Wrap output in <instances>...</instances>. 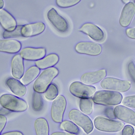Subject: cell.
<instances>
[{"label":"cell","mask_w":135,"mask_h":135,"mask_svg":"<svg viewBox=\"0 0 135 135\" xmlns=\"http://www.w3.org/2000/svg\"><path fill=\"white\" fill-rule=\"evenodd\" d=\"M70 93L75 97L82 98H89L94 94L96 88L94 86L85 84L79 81H75L70 84Z\"/></svg>","instance_id":"obj_7"},{"label":"cell","mask_w":135,"mask_h":135,"mask_svg":"<svg viewBox=\"0 0 135 135\" xmlns=\"http://www.w3.org/2000/svg\"><path fill=\"white\" fill-rule=\"evenodd\" d=\"M115 117L124 122L135 126V112L122 105L117 106L114 109Z\"/></svg>","instance_id":"obj_13"},{"label":"cell","mask_w":135,"mask_h":135,"mask_svg":"<svg viewBox=\"0 0 135 135\" xmlns=\"http://www.w3.org/2000/svg\"><path fill=\"white\" fill-rule=\"evenodd\" d=\"M47 19L56 30L61 33L67 32L69 25L67 20L54 8L50 9L47 13Z\"/></svg>","instance_id":"obj_9"},{"label":"cell","mask_w":135,"mask_h":135,"mask_svg":"<svg viewBox=\"0 0 135 135\" xmlns=\"http://www.w3.org/2000/svg\"><path fill=\"white\" fill-rule=\"evenodd\" d=\"M23 25H18L16 29L14 31L12 32L4 31L2 33V37L4 39H8L11 38L18 37H22L21 34V29Z\"/></svg>","instance_id":"obj_28"},{"label":"cell","mask_w":135,"mask_h":135,"mask_svg":"<svg viewBox=\"0 0 135 135\" xmlns=\"http://www.w3.org/2000/svg\"><path fill=\"white\" fill-rule=\"evenodd\" d=\"M127 70L131 79L135 83V65L133 61H131L128 63Z\"/></svg>","instance_id":"obj_31"},{"label":"cell","mask_w":135,"mask_h":135,"mask_svg":"<svg viewBox=\"0 0 135 135\" xmlns=\"http://www.w3.org/2000/svg\"><path fill=\"white\" fill-rule=\"evenodd\" d=\"M95 127L98 130L107 132H119L123 128L124 123L102 117H97L94 120Z\"/></svg>","instance_id":"obj_4"},{"label":"cell","mask_w":135,"mask_h":135,"mask_svg":"<svg viewBox=\"0 0 135 135\" xmlns=\"http://www.w3.org/2000/svg\"><path fill=\"white\" fill-rule=\"evenodd\" d=\"M105 115L107 117L111 119H114L116 118L115 114L114 113V109L112 108H107L105 109Z\"/></svg>","instance_id":"obj_33"},{"label":"cell","mask_w":135,"mask_h":135,"mask_svg":"<svg viewBox=\"0 0 135 135\" xmlns=\"http://www.w3.org/2000/svg\"><path fill=\"white\" fill-rule=\"evenodd\" d=\"M24 63L23 58L20 54L15 55L11 61L12 74L14 78L21 79L24 74Z\"/></svg>","instance_id":"obj_18"},{"label":"cell","mask_w":135,"mask_h":135,"mask_svg":"<svg viewBox=\"0 0 135 135\" xmlns=\"http://www.w3.org/2000/svg\"><path fill=\"white\" fill-rule=\"evenodd\" d=\"M46 26L42 22L23 25L21 29V34L23 37H31L41 34L44 32Z\"/></svg>","instance_id":"obj_14"},{"label":"cell","mask_w":135,"mask_h":135,"mask_svg":"<svg viewBox=\"0 0 135 135\" xmlns=\"http://www.w3.org/2000/svg\"><path fill=\"white\" fill-rule=\"evenodd\" d=\"M100 84L103 89L118 92H126L131 88V83L129 81L113 77L105 78Z\"/></svg>","instance_id":"obj_6"},{"label":"cell","mask_w":135,"mask_h":135,"mask_svg":"<svg viewBox=\"0 0 135 135\" xmlns=\"http://www.w3.org/2000/svg\"><path fill=\"white\" fill-rule=\"evenodd\" d=\"M79 31L97 41H102L105 38V35L103 31L98 26L90 23L84 24Z\"/></svg>","instance_id":"obj_11"},{"label":"cell","mask_w":135,"mask_h":135,"mask_svg":"<svg viewBox=\"0 0 135 135\" xmlns=\"http://www.w3.org/2000/svg\"><path fill=\"white\" fill-rule=\"evenodd\" d=\"M80 1V0H57L56 4L59 7L67 8L76 5Z\"/></svg>","instance_id":"obj_29"},{"label":"cell","mask_w":135,"mask_h":135,"mask_svg":"<svg viewBox=\"0 0 135 135\" xmlns=\"http://www.w3.org/2000/svg\"><path fill=\"white\" fill-rule=\"evenodd\" d=\"M0 104L3 107L12 112H24L28 108V105L25 100L10 94L1 95Z\"/></svg>","instance_id":"obj_3"},{"label":"cell","mask_w":135,"mask_h":135,"mask_svg":"<svg viewBox=\"0 0 135 135\" xmlns=\"http://www.w3.org/2000/svg\"><path fill=\"white\" fill-rule=\"evenodd\" d=\"M59 61V57L55 53L50 54L42 59L35 62V64L40 69H45L54 67Z\"/></svg>","instance_id":"obj_21"},{"label":"cell","mask_w":135,"mask_h":135,"mask_svg":"<svg viewBox=\"0 0 135 135\" xmlns=\"http://www.w3.org/2000/svg\"><path fill=\"white\" fill-rule=\"evenodd\" d=\"M79 107L83 113L86 115H90L93 112V100L90 98L80 99Z\"/></svg>","instance_id":"obj_24"},{"label":"cell","mask_w":135,"mask_h":135,"mask_svg":"<svg viewBox=\"0 0 135 135\" xmlns=\"http://www.w3.org/2000/svg\"><path fill=\"white\" fill-rule=\"evenodd\" d=\"M0 22L3 29L8 32L14 31L18 26L15 18L4 9H0Z\"/></svg>","instance_id":"obj_16"},{"label":"cell","mask_w":135,"mask_h":135,"mask_svg":"<svg viewBox=\"0 0 135 135\" xmlns=\"http://www.w3.org/2000/svg\"><path fill=\"white\" fill-rule=\"evenodd\" d=\"M34 128L37 135H49V124L44 118H39L35 120Z\"/></svg>","instance_id":"obj_23"},{"label":"cell","mask_w":135,"mask_h":135,"mask_svg":"<svg viewBox=\"0 0 135 135\" xmlns=\"http://www.w3.org/2000/svg\"><path fill=\"white\" fill-rule=\"evenodd\" d=\"M122 95L117 91L110 90H100L95 93L92 98L93 102L103 105H117L122 102Z\"/></svg>","instance_id":"obj_2"},{"label":"cell","mask_w":135,"mask_h":135,"mask_svg":"<svg viewBox=\"0 0 135 135\" xmlns=\"http://www.w3.org/2000/svg\"><path fill=\"white\" fill-rule=\"evenodd\" d=\"M40 69L36 66L29 68L24 73L21 79V82L25 86H27L33 81L39 75Z\"/></svg>","instance_id":"obj_22"},{"label":"cell","mask_w":135,"mask_h":135,"mask_svg":"<svg viewBox=\"0 0 135 135\" xmlns=\"http://www.w3.org/2000/svg\"><path fill=\"white\" fill-rule=\"evenodd\" d=\"M22 49L21 42L17 40L4 39L0 41V51L8 54L18 52Z\"/></svg>","instance_id":"obj_19"},{"label":"cell","mask_w":135,"mask_h":135,"mask_svg":"<svg viewBox=\"0 0 135 135\" xmlns=\"http://www.w3.org/2000/svg\"><path fill=\"white\" fill-rule=\"evenodd\" d=\"M135 15V4L133 2H129L125 4L122 11L119 19V23L122 27L128 26Z\"/></svg>","instance_id":"obj_15"},{"label":"cell","mask_w":135,"mask_h":135,"mask_svg":"<svg viewBox=\"0 0 135 135\" xmlns=\"http://www.w3.org/2000/svg\"><path fill=\"white\" fill-rule=\"evenodd\" d=\"M11 112L10 110H8L7 109H5V108H4V107L1 108V110H0V113H1V114L4 115V116L8 115V114H9L11 113Z\"/></svg>","instance_id":"obj_37"},{"label":"cell","mask_w":135,"mask_h":135,"mask_svg":"<svg viewBox=\"0 0 135 135\" xmlns=\"http://www.w3.org/2000/svg\"><path fill=\"white\" fill-rule=\"evenodd\" d=\"M106 76V70L102 69L95 71L84 73L81 76L80 80L85 84L91 85L98 83L104 79Z\"/></svg>","instance_id":"obj_17"},{"label":"cell","mask_w":135,"mask_h":135,"mask_svg":"<svg viewBox=\"0 0 135 135\" xmlns=\"http://www.w3.org/2000/svg\"><path fill=\"white\" fill-rule=\"evenodd\" d=\"M60 128L61 130L73 134H77L79 132L78 126L73 122L68 120L62 121L60 123Z\"/></svg>","instance_id":"obj_25"},{"label":"cell","mask_w":135,"mask_h":135,"mask_svg":"<svg viewBox=\"0 0 135 135\" xmlns=\"http://www.w3.org/2000/svg\"><path fill=\"white\" fill-rule=\"evenodd\" d=\"M75 49L78 53L91 56H98L102 51L101 45L91 42H79L76 45Z\"/></svg>","instance_id":"obj_10"},{"label":"cell","mask_w":135,"mask_h":135,"mask_svg":"<svg viewBox=\"0 0 135 135\" xmlns=\"http://www.w3.org/2000/svg\"></svg>","instance_id":"obj_40"},{"label":"cell","mask_w":135,"mask_h":135,"mask_svg":"<svg viewBox=\"0 0 135 135\" xmlns=\"http://www.w3.org/2000/svg\"><path fill=\"white\" fill-rule=\"evenodd\" d=\"M134 133V128L132 126L127 125L123 128L121 135H133Z\"/></svg>","instance_id":"obj_32"},{"label":"cell","mask_w":135,"mask_h":135,"mask_svg":"<svg viewBox=\"0 0 135 135\" xmlns=\"http://www.w3.org/2000/svg\"><path fill=\"white\" fill-rule=\"evenodd\" d=\"M122 104L128 107L135 108V95H130L124 98Z\"/></svg>","instance_id":"obj_30"},{"label":"cell","mask_w":135,"mask_h":135,"mask_svg":"<svg viewBox=\"0 0 135 135\" xmlns=\"http://www.w3.org/2000/svg\"><path fill=\"white\" fill-rule=\"evenodd\" d=\"M51 135H77L76 134H73L65 132H57L53 133Z\"/></svg>","instance_id":"obj_38"},{"label":"cell","mask_w":135,"mask_h":135,"mask_svg":"<svg viewBox=\"0 0 135 135\" xmlns=\"http://www.w3.org/2000/svg\"><path fill=\"white\" fill-rule=\"evenodd\" d=\"M46 50L45 48L26 47L20 51V55L23 59L28 61L39 60L45 57Z\"/></svg>","instance_id":"obj_12"},{"label":"cell","mask_w":135,"mask_h":135,"mask_svg":"<svg viewBox=\"0 0 135 135\" xmlns=\"http://www.w3.org/2000/svg\"><path fill=\"white\" fill-rule=\"evenodd\" d=\"M126 34L129 38L135 39V27L128 28L126 30Z\"/></svg>","instance_id":"obj_35"},{"label":"cell","mask_w":135,"mask_h":135,"mask_svg":"<svg viewBox=\"0 0 135 135\" xmlns=\"http://www.w3.org/2000/svg\"><path fill=\"white\" fill-rule=\"evenodd\" d=\"M59 73V70L55 67L44 69L34 82V90L41 94L45 93Z\"/></svg>","instance_id":"obj_1"},{"label":"cell","mask_w":135,"mask_h":135,"mask_svg":"<svg viewBox=\"0 0 135 135\" xmlns=\"http://www.w3.org/2000/svg\"><path fill=\"white\" fill-rule=\"evenodd\" d=\"M58 94L57 86L55 84L52 83L44 93V96L48 101H52L57 97Z\"/></svg>","instance_id":"obj_27"},{"label":"cell","mask_w":135,"mask_h":135,"mask_svg":"<svg viewBox=\"0 0 135 135\" xmlns=\"http://www.w3.org/2000/svg\"><path fill=\"white\" fill-rule=\"evenodd\" d=\"M7 122V118L6 116L4 115H0V130L1 133H2V131L5 128V126Z\"/></svg>","instance_id":"obj_34"},{"label":"cell","mask_w":135,"mask_h":135,"mask_svg":"<svg viewBox=\"0 0 135 135\" xmlns=\"http://www.w3.org/2000/svg\"><path fill=\"white\" fill-rule=\"evenodd\" d=\"M6 86L15 95L23 97L26 93V86L15 78L8 77L5 80Z\"/></svg>","instance_id":"obj_20"},{"label":"cell","mask_w":135,"mask_h":135,"mask_svg":"<svg viewBox=\"0 0 135 135\" xmlns=\"http://www.w3.org/2000/svg\"><path fill=\"white\" fill-rule=\"evenodd\" d=\"M1 135H23V134L20 131H15L5 133L1 134Z\"/></svg>","instance_id":"obj_36"},{"label":"cell","mask_w":135,"mask_h":135,"mask_svg":"<svg viewBox=\"0 0 135 135\" xmlns=\"http://www.w3.org/2000/svg\"><path fill=\"white\" fill-rule=\"evenodd\" d=\"M4 6V2L3 1L1 0L0 1V8L1 9H3Z\"/></svg>","instance_id":"obj_39"},{"label":"cell","mask_w":135,"mask_h":135,"mask_svg":"<svg viewBox=\"0 0 135 135\" xmlns=\"http://www.w3.org/2000/svg\"><path fill=\"white\" fill-rule=\"evenodd\" d=\"M43 99L41 93L35 91L32 97V107L33 110L36 112L41 111L43 108Z\"/></svg>","instance_id":"obj_26"},{"label":"cell","mask_w":135,"mask_h":135,"mask_svg":"<svg viewBox=\"0 0 135 135\" xmlns=\"http://www.w3.org/2000/svg\"><path fill=\"white\" fill-rule=\"evenodd\" d=\"M69 118L73 122L81 127L86 134L90 133L94 129V125L90 118L76 109H73L69 113Z\"/></svg>","instance_id":"obj_5"},{"label":"cell","mask_w":135,"mask_h":135,"mask_svg":"<svg viewBox=\"0 0 135 135\" xmlns=\"http://www.w3.org/2000/svg\"><path fill=\"white\" fill-rule=\"evenodd\" d=\"M67 106V101L63 95H59L53 102L51 109V118L54 122L61 123Z\"/></svg>","instance_id":"obj_8"}]
</instances>
